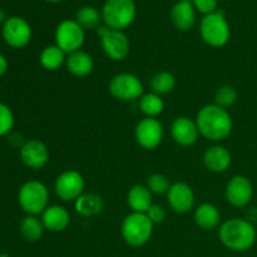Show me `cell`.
I'll return each mask as SVG.
<instances>
[{
    "mask_svg": "<svg viewBox=\"0 0 257 257\" xmlns=\"http://www.w3.org/2000/svg\"><path fill=\"white\" fill-rule=\"evenodd\" d=\"M196 123L200 135L213 142L227 138L232 131V118L230 113L215 103L201 108L196 117Z\"/></svg>",
    "mask_w": 257,
    "mask_h": 257,
    "instance_id": "cell-1",
    "label": "cell"
},
{
    "mask_svg": "<svg viewBox=\"0 0 257 257\" xmlns=\"http://www.w3.org/2000/svg\"><path fill=\"white\" fill-rule=\"evenodd\" d=\"M221 243L235 252L247 251L256 242V228L250 221L243 218H231L221 225L218 231Z\"/></svg>",
    "mask_w": 257,
    "mask_h": 257,
    "instance_id": "cell-2",
    "label": "cell"
},
{
    "mask_svg": "<svg viewBox=\"0 0 257 257\" xmlns=\"http://www.w3.org/2000/svg\"><path fill=\"white\" fill-rule=\"evenodd\" d=\"M153 225L146 213L132 212L122 222L120 233L127 245L131 247H142L153 235Z\"/></svg>",
    "mask_w": 257,
    "mask_h": 257,
    "instance_id": "cell-3",
    "label": "cell"
},
{
    "mask_svg": "<svg viewBox=\"0 0 257 257\" xmlns=\"http://www.w3.org/2000/svg\"><path fill=\"white\" fill-rule=\"evenodd\" d=\"M18 201L22 210L28 215H42L45 208L49 206V191L47 186L40 181H27L20 187Z\"/></svg>",
    "mask_w": 257,
    "mask_h": 257,
    "instance_id": "cell-4",
    "label": "cell"
},
{
    "mask_svg": "<svg viewBox=\"0 0 257 257\" xmlns=\"http://www.w3.org/2000/svg\"><path fill=\"white\" fill-rule=\"evenodd\" d=\"M136 18L133 0H107L102 10L105 27L113 30H123L130 27Z\"/></svg>",
    "mask_w": 257,
    "mask_h": 257,
    "instance_id": "cell-5",
    "label": "cell"
},
{
    "mask_svg": "<svg viewBox=\"0 0 257 257\" xmlns=\"http://www.w3.org/2000/svg\"><path fill=\"white\" fill-rule=\"evenodd\" d=\"M200 33L203 42L213 48H221L230 40L231 30L222 12H215L205 15L200 25Z\"/></svg>",
    "mask_w": 257,
    "mask_h": 257,
    "instance_id": "cell-6",
    "label": "cell"
},
{
    "mask_svg": "<svg viewBox=\"0 0 257 257\" xmlns=\"http://www.w3.org/2000/svg\"><path fill=\"white\" fill-rule=\"evenodd\" d=\"M103 52L109 59L120 62L130 54V39L122 30H113L108 27L98 28Z\"/></svg>",
    "mask_w": 257,
    "mask_h": 257,
    "instance_id": "cell-7",
    "label": "cell"
},
{
    "mask_svg": "<svg viewBox=\"0 0 257 257\" xmlns=\"http://www.w3.org/2000/svg\"><path fill=\"white\" fill-rule=\"evenodd\" d=\"M110 94L122 102L140 99L143 95V83L140 78L131 73H119L110 79L108 85Z\"/></svg>",
    "mask_w": 257,
    "mask_h": 257,
    "instance_id": "cell-8",
    "label": "cell"
},
{
    "mask_svg": "<svg viewBox=\"0 0 257 257\" xmlns=\"http://www.w3.org/2000/svg\"><path fill=\"white\" fill-rule=\"evenodd\" d=\"M84 38V29L75 20H64L55 30V45L67 55L80 50Z\"/></svg>",
    "mask_w": 257,
    "mask_h": 257,
    "instance_id": "cell-9",
    "label": "cell"
},
{
    "mask_svg": "<svg viewBox=\"0 0 257 257\" xmlns=\"http://www.w3.org/2000/svg\"><path fill=\"white\" fill-rule=\"evenodd\" d=\"M85 182L83 176L78 171L68 170L60 173L54 183L55 195L64 202L75 201L84 192Z\"/></svg>",
    "mask_w": 257,
    "mask_h": 257,
    "instance_id": "cell-10",
    "label": "cell"
},
{
    "mask_svg": "<svg viewBox=\"0 0 257 257\" xmlns=\"http://www.w3.org/2000/svg\"><path fill=\"white\" fill-rule=\"evenodd\" d=\"M135 137L142 148L155 150L163 140V125L156 118H143L136 125Z\"/></svg>",
    "mask_w": 257,
    "mask_h": 257,
    "instance_id": "cell-11",
    "label": "cell"
},
{
    "mask_svg": "<svg viewBox=\"0 0 257 257\" xmlns=\"http://www.w3.org/2000/svg\"><path fill=\"white\" fill-rule=\"evenodd\" d=\"M3 38L9 47L15 49L24 48L32 39V28L23 18H9L3 27Z\"/></svg>",
    "mask_w": 257,
    "mask_h": 257,
    "instance_id": "cell-12",
    "label": "cell"
},
{
    "mask_svg": "<svg viewBox=\"0 0 257 257\" xmlns=\"http://www.w3.org/2000/svg\"><path fill=\"white\" fill-rule=\"evenodd\" d=\"M253 196L252 182L245 176H233L225 188V197L233 207H245Z\"/></svg>",
    "mask_w": 257,
    "mask_h": 257,
    "instance_id": "cell-13",
    "label": "cell"
},
{
    "mask_svg": "<svg viewBox=\"0 0 257 257\" xmlns=\"http://www.w3.org/2000/svg\"><path fill=\"white\" fill-rule=\"evenodd\" d=\"M168 205L175 212L187 213L195 206V193L185 182L172 183L167 192Z\"/></svg>",
    "mask_w": 257,
    "mask_h": 257,
    "instance_id": "cell-14",
    "label": "cell"
},
{
    "mask_svg": "<svg viewBox=\"0 0 257 257\" xmlns=\"http://www.w3.org/2000/svg\"><path fill=\"white\" fill-rule=\"evenodd\" d=\"M20 158L27 167L40 170L49 161V151L42 141L30 140L20 147Z\"/></svg>",
    "mask_w": 257,
    "mask_h": 257,
    "instance_id": "cell-15",
    "label": "cell"
},
{
    "mask_svg": "<svg viewBox=\"0 0 257 257\" xmlns=\"http://www.w3.org/2000/svg\"><path fill=\"white\" fill-rule=\"evenodd\" d=\"M173 141L182 147H191L195 145L200 136L196 120L188 117H178L171 127Z\"/></svg>",
    "mask_w": 257,
    "mask_h": 257,
    "instance_id": "cell-16",
    "label": "cell"
},
{
    "mask_svg": "<svg viewBox=\"0 0 257 257\" xmlns=\"http://www.w3.org/2000/svg\"><path fill=\"white\" fill-rule=\"evenodd\" d=\"M40 220L45 230L50 232H62L69 226L70 215L67 208L63 206L53 205L45 208Z\"/></svg>",
    "mask_w": 257,
    "mask_h": 257,
    "instance_id": "cell-17",
    "label": "cell"
},
{
    "mask_svg": "<svg viewBox=\"0 0 257 257\" xmlns=\"http://www.w3.org/2000/svg\"><path fill=\"white\" fill-rule=\"evenodd\" d=\"M231 162H232L231 153L222 146H212L207 148L203 155V163L211 172H226L230 168Z\"/></svg>",
    "mask_w": 257,
    "mask_h": 257,
    "instance_id": "cell-18",
    "label": "cell"
},
{
    "mask_svg": "<svg viewBox=\"0 0 257 257\" xmlns=\"http://www.w3.org/2000/svg\"><path fill=\"white\" fill-rule=\"evenodd\" d=\"M192 0H181L171 10V19L177 29L188 30L195 25L196 14Z\"/></svg>",
    "mask_w": 257,
    "mask_h": 257,
    "instance_id": "cell-19",
    "label": "cell"
},
{
    "mask_svg": "<svg viewBox=\"0 0 257 257\" xmlns=\"http://www.w3.org/2000/svg\"><path fill=\"white\" fill-rule=\"evenodd\" d=\"M65 65H67L68 72L74 77H85L92 73L94 62H93L92 55L88 54L87 52L77 50L67 55Z\"/></svg>",
    "mask_w": 257,
    "mask_h": 257,
    "instance_id": "cell-20",
    "label": "cell"
},
{
    "mask_svg": "<svg viewBox=\"0 0 257 257\" xmlns=\"http://www.w3.org/2000/svg\"><path fill=\"white\" fill-rule=\"evenodd\" d=\"M127 203L132 212L146 213L153 205L152 192L145 185H135L127 195Z\"/></svg>",
    "mask_w": 257,
    "mask_h": 257,
    "instance_id": "cell-21",
    "label": "cell"
},
{
    "mask_svg": "<svg viewBox=\"0 0 257 257\" xmlns=\"http://www.w3.org/2000/svg\"><path fill=\"white\" fill-rule=\"evenodd\" d=\"M193 218H195L196 225L202 230H213L220 225L221 215L215 205L202 203L195 210Z\"/></svg>",
    "mask_w": 257,
    "mask_h": 257,
    "instance_id": "cell-22",
    "label": "cell"
},
{
    "mask_svg": "<svg viewBox=\"0 0 257 257\" xmlns=\"http://www.w3.org/2000/svg\"><path fill=\"white\" fill-rule=\"evenodd\" d=\"M104 207V202L100 196L95 193H83L74 201V208L77 213L83 217H93L100 213Z\"/></svg>",
    "mask_w": 257,
    "mask_h": 257,
    "instance_id": "cell-23",
    "label": "cell"
},
{
    "mask_svg": "<svg viewBox=\"0 0 257 257\" xmlns=\"http://www.w3.org/2000/svg\"><path fill=\"white\" fill-rule=\"evenodd\" d=\"M65 60H67V54L57 45H49L44 48L39 57L40 65L49 72L59 69L64 64Z\"/></svg>",
    "mask_w": 257,
    "mask_h": 257,
    "instance_id": "cell-24",
    "label": "cell"
},
{
    "mask_svg": "<svg viewBox=\"0 0 257 257\" xmlns=\"http://www.w3.org/2000/svg\"><path fill=\"white\" fill-rule=\"evenodd\" d=\"M44 225L37 216L28 215L20 223V233L29 242H37L44 233Z\"/></svg>",
    "mask_w": 257,
    "mask_h": 257,
    "instance_id": "cell-25",
    "label": "cell"
},
{
    "mask_svg": "<svg viewBox=\"0 0 257 257\" xmlns=\"http://www.w3.org/2000/svg\"><path fill=\"white\" fill-rule=\"evenodd\" d=\"M140 109L142 110L146 117L156 118L160 115L165 109V103H163L161 95L151 92L147 94H143L140 98Z\"/></svg>",
    "mask_w": 257,
    "mask_h": 257,
    "instance_id": "cell-26",
    "label": "cell"
},
{
    "mask_svg": "<svg viewBox=\"0 0 257 257\" xmlns=\"http://www.w3.org/2000/svg\"><path fill=\"white\" fill-rule=\"evenodd\" d=\"M175 75L170 72H166V70L156 73L152 77V79H151V89H152L153 93L158 95H166L171 93L175 89Z\"/></svg>",
    "mask_w": 257,
    "mask_h": 257,
    "instance_id": "cell-27",
    "label": "cell"
},
{
    "mask_svg": "<svg viewBox=\"0 0 257 257\" xmlns=\"http://www.w3.org/2000/svg\"><path fill=\"white\" fill-rule=\"evenodd\" d=\"M100 15L94 8L92 7H83L82 9L78 10L75 22L83 28V29H98L100 27Z\"/></svg>",
    "mask_w": 257,
    "mask_h": 257,
    "instance_id": "cell-28",
    "label": "cell"
},
{
    "mask_svg": "<svg viewBox=\"0 0 257 257\" xmlns=\"http://www.w3.org/2000/svg\"><path fill=\"white\" fill-rule=\"evenodd\" d=\"M238 98V92L232 85H222L216 90L215 94V104H217L221 108L231 107L236 103Z\"/></svg>",
    "mask_w": 257,
    "mask_h": 257,
    "instance_id": "cell-29",
    "label": "cell"
},
{
    "mask_svg": "<svg viewBox=\"0 0 257 257\" xmlns=\"http://www.w3.org/2000/svg\"><path fill=\"white\" fill-rule=\"evenodd\" d=\"M146 186H147L151 192L156 193V195L167 193L171 187L168 178L165 175H162V173H153L152 176H150Z\"/></svg>",
    "mask_w": 257,
    "mask_h": 257,
    "instance_id": "cell-30",
    "label": "cell"
},
{
    "mask_svg": "<svg viewBox=\"0 0 257 257\" xmlns=\"http://www.w3.org/2000/svg\"><path fill=\"white\" fill-rule=\"evenodd\" d=\"M14 122L13 110L7 104L0 102V137L9 135L12 132Z\"/></svg>",
    "mask_w": 257,
    "mask_h": 257,
    "instance_id": "cell-31",
    "label": "cell"
},
{
    "mask_svg": "<svg viewBox=\"0 0 257 257\" xmlns=\"http://www.w3.org/2000/svg\"><path fill=\"white\" fill-rule=\"evenodd\" d=\"M146 215H147V217L150 218L151 222H152L153 225L162 223L163 221L166 220V210L162 207V206L155 205V203H153V205L148 208V211L146 212Z\"/></svg>",
    "mask_w": 257,
    "mask_h": 257,
    "instance_id": "cell-32",
    "label": "cell"
},
{
    "mask_svg": "<svg viewBox=\"0 0 257 257\" xmlns=\"http://www.w3.org/2000/svg\"><path fill=\"white\" fill-rule=\"evenodd\" d=\"M193 5L200 13L208 15L215 13L216 7H217V0H193Z\"/></svg>",
    "mask_w": 257,
    "mask_h": 257,
    "instance_id": "cell-33",
    "label": "cell"
},
{
    "mask_svg": "<svg viewBox=\"0 0 257 257\" xmlns=\"http://www.w3.org/2000/svg\"><path fill=\"white\" fill-rule=\"evenodd\" d=\"M8 67H9V64H8V60L7 58L4 57V55L0 53V77H3V75L7 73L8 70Z\"/></svg>",
    "mask_w": 257,
    "mask_h": 257,
    "instance_id": "cell-34",
    "label": "cell"
},
{
    "mask_svg": "<svg viewBox=\"0 0 257 257\" xmlns=\"http://www.w3.org/2000/svg\"><path fill=\"white\" fill-rule=\"evenodd\" d=\"M4 19H5V13L3 12L2 9H0V24H2V23L4 22Z\"/></svg>",
    "mask_w": 257,
    "mask_h": 257,
    "instance_id": "cell-35",
    "label": "cell"
},
{
    "mask_svg": "<svg viewBox=\"0 0 257 257\" xmlns=\"http://www.w3.org/2000/svg\"><path fill=\"white\" fill-rule=\"evenodd\" d=\"M0 257H10V256L5 252H0Z\"/></svg>",
    "mask_w": 257,
    "mask_h": 257,
    "instance_id": "cell-36",
    "label": "cell"
},
{
    "mask_svg": "<svg viewBox=\"0 0 257 257\" xmlns=\"http://www.w3.org/2000/svg\"><path fill=\"white\" fill-rule=\"evenodd\" d=\"M48 2H50V3H57V2H59V0H48Z\"/></svg>",
    "mask_w": 257,
    "mask_h": 257,
    "instance_id": "cell-37",
    "label": "cell"
}]
</instances>
